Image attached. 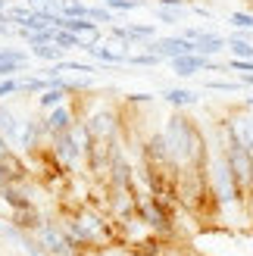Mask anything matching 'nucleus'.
I'll return each mask as SVG.
<instances>
[{"instance_id": "1", "label": "nucleus", "mask_w": 253, "mask_h": 256, "mask_svg": "<svg viewBox=\"0 0 253 256\" xmlns=\"http://www.w3.org/2000/svg\"><path fill=\"white\" fill-rule=\"evenodd\" d=\"M162 134H166V144H169L175 169H188V166L204 169L206 166V160H210V138L191 116H184L182 110H175L166 119V125H162Z\"/></svg>"}, {"instance_id": "2", "label": "nucleus", "mask_w": 253, "mask_h": 256, "mask_svg": "<svg viewBox=\"0 0 253 256\" xmlns=\"http://www.w3.org/2000/svg\"><path fill=\"white\" fill-rule=\"evenodd\" d=\"M206 182H210V197H212V210H216L219 219L232 216L238 210H247V200L238 188L232 166L225 160L222 147H210V160H206ZM250 212V210H247Z\"/></svg>"}, {"instance_id": "3", "label": "nucleus", "mask_w": 253, "mask_h": 256, "mask_svg": "<svg viewBox=\"0 0 253 256\" xmlns=\"http://www.w3.org/2000/svg\"><path fill=\"white\" fill-rule=\"evenodd\" d=\"M82 119L94 140H116L125 132V110H112V106L84 110V100H82Z\"/></svg>"}, {"instance_id": "4", "label": "nucleus", "mask_w": 253, "mask_h": 256, "mask_svg": "<svg viewBox=\"0 0 253 256\" xmlns=\"http://www.w3.org/2000/svg\"><path fill=\"white\" fill-rule=\"evenodd\" d=\"M47 150H50V156H54V162L60 166L62 172H69V175H82V172H84V166H88V150H82L66 132L50 138Z\"/></svg>"}, {"instance_id": "5", "label": "nucleus", "mask_w": 253, "mask_h": 256, "mask_svg": "<svg viewBox=\"0 0 253 256\" xmlns=\"http://www.w3.org/2000/svg\"><path fill=\"white\" fill-rule=\"evenodd\" d=\"M34 238H38V244H41L44 256H88V253H82V250L69 240L66 228H62L60 219H56V212L41 225V232H38Z\"/></svg>"}, {"instance_id": "6", "label": "nucleus", "mask_w": 253, "mask_h": 256, "mask_svg": "<svg viewBox=\"0 0 253 256\" xmlns=\"http://www.w3.org/2000/svg\"><path fill=\"white\" fill-rule=\"evenodd\" d=\"M78 119H82V97H69V100H62L60 106H54V110L44 112V125H47L50 138L69 132Z\"/></svg>"}, {"instance_id": "7", "label": "nucleus", "mask_w": 253, "mask_h": 256, "mask_svg": "<svg viewBox=\"0 0 253 256\" xmlns=\"http://www.w3.org/2000/svg\"><path fill=\"white\" fill-rule=\"evenodd\" d=\"M222 119H225V125H228L232 138L253 153V110L250 106H234V110L225 112Z\"/></svg>"}, {"instance_id": "8", "label": "nucleus", "mask_w": 253, "mask_h": 256, "mask_svg": "<svg viewBox=\"0 0 253 256\" xmlns=\"http://www.w3.org/2000/svg\"><path fill=\"white\" fill-rule=\"evenodd\" d=\"M6 219H10V225H12V228H19V232H25V234H38V232H41V225L50 219V216H47L41 206H38V203H32V206L12 210Z\"/></svg>"}, {"instance_id": "9", "label": "nucleus", "mask_w": 253, "mask_h": 256, "mask_svg": "<svg viewBox=\"0 0 253 256\" xmlns=\"http://www.w3.org/2000/svg\"><path fill=\"white\" fill-rule=\"evenodd\" d=\"M128 47L132 44H122V41H116V38H110V41L91 44V47H84V50L97 62H104V66H122V62H128Z\"/></svg>"}, {"instance_id": "10", "label": "nucleus", "mask_w": 253, "mask_h": 256, "mask_svg": "<svg viewBox=\"0 0 253 256\" xmlns=\"http://www.w3.org/2000/svg\"><path fill=\"white\" fill-rule=\"evenodd\" d=\"M0 166H4V172H6V178L10 182H22V178H32L34 172H32V166H28V160H22V153L12 147L4 160H0Z\"/></svg>"}, {"instance_id": "11", "label": "nucleus", "mask_w": 253, "mask_h": 256, "mask_svg": "<svg viewBox=\"0 0 253 256\" xmlns=\"http://www.w3.org/2000/svg\"><path fill=\"white\" fill-rule=\"evenodd\" d=\"M225 47H228V38H222L219 32H204V34H200L197 38V41H194V54H200V56H216V54H222V50Z\"/></svg>"}, {"instance_id": "12", "label": "nucleus", "mask_w": 253, "mask_h": 256, "mask_svg": "<svg viewBox=\"0 0 253 256\" xmlns=\"http://www.w3.org/2000/svg\"><path fill=\"white\" fill-rule=\"evenodd\" d=\"M160 97L166 100L169 106H175V110H184V106H197L200 104V94L191 91V88H166Z\"/></svg>"}, {"instance_id": "13", "label": "nucleus", "mask_w": 253, "mask_h": 256, "mask_svg": "<svg viewBox=\"0 0 253 256\" xmlns=\"http://www.w3.org/2000/svg\"><path fill=\"white\" fill-rule=\"evenodd\" d=\"M19 125H22V119L16 116V110L6 106V104H0V134H4L10 144H16V138H19Z\"/></svg>"}, {"instance_id": "14", "label": "nucleus", "mask_w": 253, "mask_h": 256, "mask_svg": "<svg viewBox=\"0 0 253 256\" xmlns=\"http://www.w3.org/2000/svg\"><path fill=\"white\" fill-rule=\"evenodd\" d=\"M228 50H232V56H238V60H253L250 32H234V34L228 38Z\"/></svg>"}, {"instance_id": "15", "label": "nucleus", "mask_w": 253, "mask_h": 256, "mask_svg": "<svg viewBox=\"0 0 253 256\" xmlns=\"http://www.w3.org/2000/svg\"><path fill=\"white\" fill-rule=\"evenodd\" d=\"M125 34H128V41L134 44V47H141V44H147V41H154L156 38V28L154 25H125Z\"/></svg>"}, {"instance_id": "16", "label": "nucleus", "mask_w": 253, "mask_h": 256, "mask_svg": "<svg viewBox=\"0 0 253 256\" xmlns=\"http://www.w3.org/2000/svg\"><path fill=\"white\" fill-rule=\"evenodd\" d=\"M62 100H69V94L62 91V88H47V91H41V97H38V110H41V112H47V110L60 106Z\"/></svg>"}, {"instance_id": "17", "label": "nucleus", "mask_w": 253, "mask_h": 256, "mask_svg": "<svg viewBox=\"0 0 253 256\" xmlns=\"http://www.w3.org/2000/svg\"><path fill=\"white\" fill-rule=\"evenodd\" d=\"M228 22L234 32H253V10H234L228 16Z\"/></svg>"}, {"instance_id": "18", "label": "nucleus", "mask_w": 253, "mask_h": 256, "mask_svg": "<svg viewBox=\"0 0 253 256\" xmlns=\"http://www.w3.org/2000/svg\"><path fill=\"white\" fill-rule=\"evenodd\" d=\"M19 84H22V94H41L50 88V82L41 78V75H25V78H19Z\"/></svg>"}, {"instance_id": "19", "label": "nucleus", "mask_w": 253, "mask_h": 256, "mask_svg": "<svg viewBox=\"0 0 253 256\" xmlns=\"http://www.w3.org/2000/svg\"><path fill=\"white\" fill-rule=\"evenodd\" d=\"M54 44H56L60 50H72V47H82L78 34H72L69 28H54Z\"/></svg>"}, {"instance_id": "20", "label": "nucleus", "mask_w": 253, "mask_h": 256, "mask_svg": "<svg viewBox=\"0 0 253 256\" xmlns=\"http://www.w3.org/2000/svg\"><path fill=\"white\" fill-rule=\"evenodd\" d=\"M160 56L156 54H150V50H141V54H128V66H141V69H154L160 66Z\"/></svg>"}, {"instance_id": "21", "label": "nucleus", "mask_w": 253, "mask_h": 256, "mask_svg": "<svg viewBox=\"0 0 253 256\" xmlns=\"http://www.w3.org/2000/svg\"><path fill=\"white\" fill-rule=\"evenodd\" d=\"M32 54H34L38 60H47V62H60V60H62V50H60L56 44H34Z\"/></svg>"}, {"instance_id": "22", "label": "nucleus", "mask_w": 253, "mask_h": 256, "mask_svg": "<svg viewBox=\"0 0 253 256\" xmlns=\"http://www.w3.org/2000/svg\"><path fill=\"white\" fill-rule=\"evenodd\" d=\"M104 6H110L112 12H134V10H141L147 0H100Z\"/></svg>"}, {"instance_id": "23", "label": "nucleus", "mask_w": 253, "mask_h": 256, "mask_svg": "<svg viewBox=\"0 0 253 256\" xmlns=\"http://www.w3.org/2000/svg\"><path fill=\"white\" fill-rule=\"evenodd\" d=\"M60 12L69 19H82V16H88V6L82 0H60Z\"/></svg>"}, {"instance_id": "24", "label": "nucleus", "mask_w": 253, "mask_h": 256, "mask_svg": "<svg viewBox=\"0 0 253 256\" xmlns=\"http://www.w3.org/2000/svg\"><path fill=\"white\" fill-rule=\"evenodd\" d=\"M191 10H169V6H156V19L166 22V25H178Z\"/></svg>"}, {"instance_id": "25", "label": "nucleus", "mask_w": 253, "mask_h": 256, "mask_svg": "<svg viewBox=\"0 0 253 256\" xmlns=\"http://www.w3.org/2000/svg\"><path fill=\"white\" fill-rule=\"evenodd\" d=\"M88 19H94L97 25H100V22L112 25V22H116V12H112L110 6H104V4H100V6H88Z\"/></svg>"}, {"instance_id": "26", "label": "nucleus", "mask_w": 253, "mask_h": 256, "mask_svg": "<svg viewBox=\"0 0 253 256\" xmlns=\"http://www.w3.org/2000/svg\"><path fill=\"white\" fill-rule=\"evenodd\" d=\"M206 88H210V91H222V94H234V91H241V78H238V82H225V78H210L206 82Z\"/></svg>"}, {"instance_id": "27", "label": "nucleus", "mask_w": 253, "mask_h": 256, "mask_svg": "<svg viewBox=\"0 0 253 256\" xmlns=\"http://www.w3.org/2000/svg\"><path fill=\"white\" fill-rule=\"evenodd\" d=\"M0 62H19V66H25V62H28V54H22L16 47H0Z\"/></svg>"}, {"instance_id": "28", "label": "nucleus", "mask_w": 253, "mask_h": 256, "mask_svg": "<svg viewBox=\"0 0 253 256\" xmlns=\"http://www.w3.org/2000/svg\"><path fill=\"white\" fill-rule=\"evenodd\" d=\"M88 256H134V250H132V247H125V244H112V247L94 250V253H88Z\"/></svg>"}, {"instance_id": "29", "label": "nucleus", "mask_w": 253, "mask_h": 256, "mask_svg": "<svg viewBox=\"0 0 253 256\" xmlns=\"http://www.w3.org/2000/svg\"><path fill=\"white\" fill-rule=\"evenodd\" d=\"M12 94H22V84L16 75H10V78L0 82V97H12Z\"/></svg>"}, {"instance_id": "30", "label": "nucleus", "mask_w": 253, "mask_h": 256, "mask_svg": "<svg viewBox=\"0 0 253 256\" xmlns=\"http://www.w3.org/2000/svg\"><path fill=\"white\" fill-rule=\"evenodd\" d=\"M156 6H169V10H191L188 0H156Z\"/></svg>"}, {"instance_id": "31", "label": "nucleus", "mask_w": 253, "mask_h": 256, "mask_svg": "<svg viewBox=\"0 0 253 256\" xmlns=\"http://www.w3.org/2000/svg\"><path fill=\"white\" fill-rule=\"evenodd\" d=\"M10 150H12V144H10V140H6L4 134H0V160H4V156H6Z\"/></svg>"}, {"instance_id": "32", "label": "nucleus", "mask_w": 253, "mask_h": 256, "mask_svg": "<svg viewBox=\"0 0 253 256\" xmlns=\"http://www.w3.org/2000/svg\"><path fill=\"white\" fill-rule=\"evenodd\" d=\"M241 84H247V88H253V72H241Z\"/></svg>"}, {"instance_id": "33", "label": "nucleus", "mask_w": 253, "mask_h": 256, "mask_svg": "<svg viewBox=\"0 0 253 256\" xmlns=\"http://www.w3.org/2000/svg\"><path fill=\"white\" fill-rule=\"evenodd\" d=\"M6 182H10V178H6V172H4V166H0V188H4Z\"/></svg>"}, {"instance_id": "34", "label": "nucleus", "mask_w": 253, "mask_h": 256, "mask_svg": "<svg viewBox=\"0 0 253 256\" xmlns=\"http://www.w3.org/2000/svg\"><path fill=\"white\" fill-rule=\"evenodd\" d=\"M28 6H41V4H47V0H25Z\"/></svg>"}, {"instance_id": "35", "label": "nucleus", "mask_w": 253, "mask_h": 256, "mask_svg": "<svg viewBox=\"0 0 253 256\" xmlns=\"http://www.w3.org/2000/svg\"><path fill=\"white\" fill-rule=\"evenodd\" d=\"M188 4H197V0H188Z\"/></svg>"}, {"instance_id": "36", "label": "nucleus", "mask_w": 253, "mask_h": 256, "mask_svg": "<svg viewBox=\"0 0 253 256\" xmlns=\"http://www.w3.org/2000/svg\"><path fill=\"white\" fill-rule=\"evenodd\" d=\"M188 256H197V253H188Z\"/></svg>"}, {"instance_id": "37", "label": "nucleus", "mask_w": 253, "mask_h": 256, "mask_svg": "<svg viewBox=\"0 0 253 256\" xmlns=\"http://www.w3.org/2000/svg\"><path fill=\"white\" fill-rule=\"evenodd\" d=\"M250 10H253V0H250Z\"/></svg>"}]
</instances>
